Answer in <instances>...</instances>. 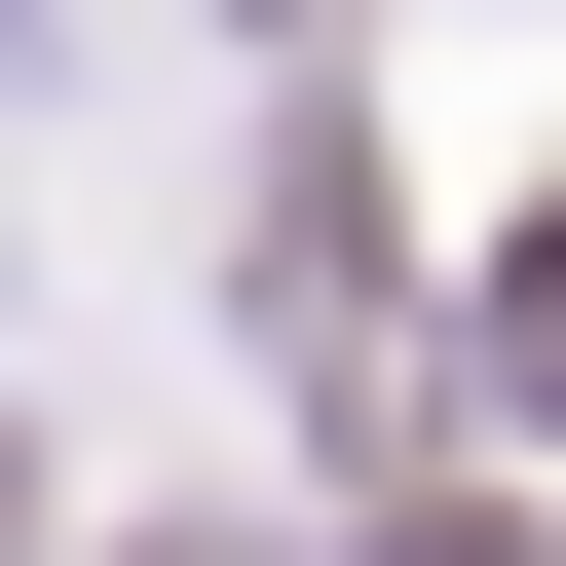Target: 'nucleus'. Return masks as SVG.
I'll return each mask as SVG.
<instances>
[{
    "mask_svg": "<svg viewBox=\"0 0 566 566\" xmlns=\"http://www.w3.org/2000/svg\"><path fill=\"white\" fill-rule=\"evenodd\" d=\"M378 566H528V528H491V491H416V528H378Z\"/></svg>",
    "mask_w": 566,
    "mask_h": 566,
    "instance_id": "nucleus-1",
    "label": "nucleus"
},
{
    "mask_svg": "<svg viewBox=\"0 0 566 566\" xmlns=\"http://www.w3.org/2000/svg\"><path fill=\"white\" fill-rule=\"evenodd\" d=\"M114 566H264V528H114Z\"/></svg>",
    "mask_w": 566,
    "mask_h": 566,
    "instance_id": "nucleus-2",
    "label": "nucleus"
}]
</instances>
